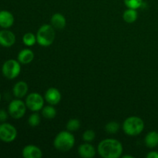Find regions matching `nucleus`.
Returning a JSON list of instances; mask_svg holds the SVG:
<instances>
[{"label": "nucleus", "mask_w": 158, "mask_h": 158, "mask_svg": "<svg viewBox=\"0 0 158 158\" xmlns=\"http://www.w3.org/2000/svg\"><path fill=\"white\" fill-rule=\"evenodd\" d=\"M97 151L103 158H119L123 154V146L119 140L107 138L99 143Z\"/></svg>", "instance_id": "1"}, {"label": "nucleus", "mask_w": 158, "mask_h": 158, "mask_svg": "<svg viewBox=\"0 0 158 158\" xmlns=\"http://www.w3.org/2000/svg\"><path fill=\"white\" fill-rule=\"evenodd\" d=\"M75 144L73 134L68 131H61L56 136L53 141L55 148L61 152H66L72 149Z\"/></svg>", "instance_id": "2"}, {"label": "nucleus", "mask_w": 158, "mask_h": 158, "mask_svg": "<svg viewBox=\"0 0 158 158\" xmlns=\"http://www.w3.org/2000/svg\"><path fill=\"white\" fill-rule=\"evenodd\" d=\"M144 129V123L141 118L138 117H130L124 120L123 123V130L128 136L135 137L143 132Z\"/></svg>", "instance_id": "3"}, {"label": "nucleus", "mask_w": 158, "mask_h": 158, "mask_svg": "<svg viewBox=\"0 0 158 158\" xmlns=\"http://www.w3.org/2000/svg\"><path fill=\"white\" fill-rule=\"evenodd\" d=\"M56 38L55 29L52 25L45 24L43 25L39 29L36 34L37 43L42 46H49L53 43Z\"/></svg>", "instance_id": "4"}, {"label": "nucleus", "mask_w": 158, "mask_h": 158, "mask_svg": "<svg viewBox=\"0 0 158 158\" xmlns=\"http://www.w3.org/2000/svg\"><path fill=\"white\" fill-rule=\"evenodd\" d=\"M21 72V66L18 60H9L5 62L2 67L3 76L8 80H14Z\"/></svg>", "instance_id": "5"}, {"label": "nucleus", "mask_w": 158, "mask_h": 158, "mask_svg": "<svg viewBox=\"0 0 158 158\" xmlns=\"http://www.w3.org/2000/svg\"><path fill=\"white\" fill-rule=\"evenodd\" d=\"M26 103L20 99H15L12 100L8 106L9 114L14 119H20L25 115L26 112Z\"/></svg>", "instance_id": "6"}, {"label": "nucleus", "mask_w": 158, "mask_h": 158, "mask_svg": "<svg viewBox=\"0 0 158 158\" xmlns=\"http://www.w3.org/2000/svg\"><path fill=\"white\" fill-rule=\"evenodd\" d=\"M17 137V130L13 125L8 123L0 124V140L5 143L14 141Z\"/></svg>", "instance_id": "7"}, {"label": "nucleus", "mask_w": 158, "mask_h": 158, "mask_svg": "<svg viewBox=\"0 0 158 158\" xmlns=\"http://www.w3.org/2000/svg\"><path fill=\"white\" fill-rule=\"evenodd\" d=\"M26 105L28 109L33 112H37L43 109L44 106L43 97L38 93H32L29 94L26 99Z\"/></svg>", "instance_id": "8"}, {"label": "nucleus", "mask_w": 158, "mask_h": 158, "mask_svg": "<svg viewBox=\"0 0 158 158\" xmlns=\"http://www.w3.org/2000/svg\"><path fill=\"white\" fill-rule=\"evenodd\" d=\"M15 35L12 31L3 29L0 31V46L3 47H11L15 43Z\"/></svg>", "instance_id": "9"}, {"label": "nucleus", "mask_w": 158, "mask_h": 158, "mask_svg": "<svg viewBox=\"0 0 158 158\" xmlns=\"http://www.w3.org/2000/svg\"><path fill=\"white\" fill-rule=\"evenodd\" d=\"M61 94H60V90L56 88H49L46 90V94H45V100L49 104L55 106L57 105L61 100Z\"/></svg>", "instance_id": "10"}, {"label": "nucleus", "mask_w": 158, "mask_h": 158, "mask_svg": "<svg viewBox=\"0 0 158 158\" xmlns=\"http://www.w3.org/2000/svg\"><path fill=\"white\" fill-rule=\"evenodd\" d=\"M22 154L24 158H41L43 152L38 147L35 145H26L22 151Z\"/></svg>", "instance_id": "11"}, {"label": "nucleus", "mask_w": 158, "mask_h": 158, "mask_svg": "<svg viewBox=\"0 0 158 158\" xmlns=\"http://www.w3.org/2000/svg\"><path fill=\"white\" fill-rule=\"evenodd\" d=\"M14 16L10 12L7 10L0 11V27L3 29H9L13 25Z\"/></svg>", "instance_id": "12"}, {"label": "nucleus", "mask_w": 158, "mask_h": 158, "mask_svg": "<svg viewBox=\"0 0 158 158\" xmlns=\"http://www.w3.org/2000/svg\"><path fill=\"white\" fill-rule=\"evenodd\" d=\"M78 153L83 158H93L96 155V150L93 145L86 142L79 147Z\"/></svg>", "instance_id": "13"}, {"label": "nucleus", "mask_w": 158, "mask_h": 158, "mask_svg": "<svg viewBox=\"0 0 158 158\" xmlns=\"http://www.w3.org/2000/svg\"><path fill=\"white\" fill-rule=\"evenodd\" d=\"M28 89H29V87L26 82L19 81L14 85L12 93H13L14 97L18 99H22L27 94Z\"/></svg>", "instance_id": "14"}, {"label": "nucleus", "mask_w": 158, "mask_h": 158, "mask_svg": "<svg viewBox=\"0 0 158 158\" xmlns=\"http://www.w3.org/2000/svg\"><path fill=\"white\" fill-rule=\"evenodd\" d=\"M51 25L55 29L61 30L66 26V19L63 15L60 13H55L51 18Z\"/></svg>", "instance_id": "15"}, {"label": "nucleus", "mask_w": 158, "mask_h": 158, "mask_svg": "<svg viewBox=\"0 0 158 158\" xmlns=\"http://www.w3.org/2000/svg\"><path fill=\"white\" fill-rule=\"evenodd\" d=\"M34 52L29 49H24L19 52L17 60L22 64H29L33 60Z\"/></svg>", "instance_id": "16"}, {"label": "nucleus", "mask_w": 158, "mask_h": 158, "mask_svg": "<svg viewBox=\"0 0 158 158\" xmlns=\"http://www.w3.org/2000/svg\"><path fill=\"white\" fill-rule=\"evenodd\" d=\"M144 143L148 148H154L158 146V132L151 131L146 135Z\"/></svg>", "instance_id": "17"}, {"label": "nucleus", "mask_w": 158, "mask_h": 158, "mask_svg": "<svg viewBox=\"0 0 158 158\" xmlns=\"http://www.w3.org/2000/svg\"><path fill=\"white\" fill-rule=\"evenodd\" d=\"M138 13L137 10L134 9H127L123 14V19L126 23H133L137 19Z\"/></svg>", "instance_id": "18"}, {"label": "nucleus", "mask_w": 158, "mask_h": 158, "mask_svg": "<svg viewBox=\"0 0 158 158\" xmlns=\"http://www.w3.org/2000/svg\"><path fill=\"white\" fill-rule=\"evenodd\" d=\"M42 115L46 119H53L56 116V110L52 105H49L43 107Z\"/></svg>", "instance_id": "19"}, {"label": "nucleus", "mask_w": 158, "mask_h": 158, "mask_svg": "<svg viewBox=\"0 0 158 158\" xmlns=\"http://www.w3.org/2000/svg\"><path fill=\"white\" fill-rule=\"evenodd\" d=\"M37 42L36 35H34L32 32H27L23 37V43L26 46H32L35 45Z\"/></svg>", "instance_id": "20"}, {"label": "nucleus", "mask_w": 158, "mask_h": 158, "mask_svg": "<svg viewBox=\"0 0 158 158\" xmlns=\"http://www.w3.org/2000/svg\"><path fill=\"white\" fill-rule=\"evenodd\" d=\"M80 122L78 119H70L66 123V129L69 132H74L80 129Z\"/></svg>", "instance_id": "21"}, {"label": "nucleus", "mask_w": 158, "mask_h": 158, "mask_svg": "<svg viewBox=\"0 0 158 158\" xmlns=\"http://www.w3.org/2000/svg\"><path fill=\"white\" fill-rule=\"evenodd\" d=\"M105 130L110 134H114L120 130V124L116 121H110L106 125Z\"/></svg>", "instance_id": "22"}, {"label": "nucleus", "mask_w": 158, "mask_h": 158, "mask_svg": "<svg viewBox=\"0 0 158 158\" xmlns=\"http://www.w3.org/2000/svg\"><path fill=\"white\" fill-rule=\"evenodd\" d=\"M124 4L128 9H137L143 5V0H123Z\"/></svg>", "instance_id": "23"}, {"label": "nucleus", "mask_w": 158, "mask_h": 158, "mask_svg": "<svg viewBox=\"0 0 158 158\" xmlns=\"http://www.w3.org/2000/svg\"><path fill=\"white\" fill-rule=\"evenodd\" d=\"M41 121V118H40V116L38 114H32V115H30V117L28 119V123L32 127H37L40 123Z\"/></svg>", "instance_id": "24"}, {"label": "nucleus", "mask_w": 158, "mask_h": 158, "mask_svg": "<svg viewBox=\"0 0 158 158\" xmlns=\"http://www.w3.org/2000/svg\"><path fill=\"white\" fill-rule=\"evenodd\" d=\"M95 137L96 134L94 131H92V130H87V131H86L83 134V140H84L85 142H87V143L94 141Z\"/></svg>", "instance_id": "25"}, {"label": "nucleus", "mask_w": 158, "mask_h": 158, "mask_svg": "<svg viewBox=\"0 0 158 158\" xmlns=\"http://www.w3.org/2000/svg\"><path fill=\"white\" fill-rule=\"evenodd\" d=\"M8 119V113L5 110H0V122H5Z\"/></svg>", "instance_id": "26"}, {"label": "nucleus", "mask_w": 158, "mask_h": 158, "mask_svg": "<svg viewBox=\"0 0 158 158\" xmlns=\"http://www.w3.org/2000/svg\"><path fill=\"white\" fill-rule=\"evenodd\" d=\"M147 158H158V152L157 151H151L147 154Z\"/></svg>", "instance_id": "27"}, {"label": "nucleus", "mask_w": 158, "mask_h": 158, "mask_svg": "<svg viewBox=\"0 0 158 158\" xmlns=\"http://www.w3.org/2000/svg\"><path fill=\"white\" fill-rule=\"evenodd\" d=\"M134 157L133 156H131V155H124L123 156V158H133Z\"/></svg>", "instance_id": "28"}, {"label": "nucleus", "mask_w": 158, "mask_h": 158, "mask_svg": "<svg viewBox=\"0 0 158 158\" xmlns=\"http://www.w3.org/2000/svg\"><path fill=\"white\" fill-rule=\"evenodd\" d=\"M1 100H2V95L1 94H0V101H1Z\"/></svg>", "instance_id": "29"}]
</instances>
